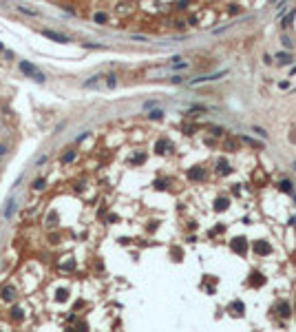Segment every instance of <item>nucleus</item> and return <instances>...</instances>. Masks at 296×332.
Here are the masks:
<instances>
[{
    "instance_id": "obj_5",
    "label": "nucleus",
    "mask_w": 296,
    "mask_h": 332,
    "mask_svg": "<svg viewBox=\"0 0 296 332\" xmlns=\"http://www.w3.org/2000/svg\"><path fill=\"white\" fill-rule=\"evenodd\" d=\"M16 208H18V201L11 197V199H9V204H7V208H5V217H7V219H11V217L16 215Z\"/></svg>"
},
{
    "instance_id": "obj_21",
    "label": "nucleus",
    "mask_w": 296,
    "mask_h": 332,
    "mask_svg": "<svg viewBox=\"0 0 296 332\" xmlns=\"http://www.w3.org/2000/svg\"><path fill=\"white\" fill-rule=\"evenodd\" d=\"M66 332H73V330H66Z\"/></svg>"
},
{
    "instance_id": "obj_7",
    "label": "nucleus",
    "mask_w": 296,
    "mask_h": 332,
    "mask_svg": "<svg viewBox=\"0 0 296 332\" xmlns=\"http://www.w3.org/2000/svg\"><path fill=\"white\" fill-rule=\"evenodd\" d=\"M254 250H256L259 255H267V252H270V246H267L265 241H254Z\"/></svg>"
},
{
    "instance_id": "obj_1",
    "label": "nucleus",
    "mask_w": 296,
    "mask_h": 332,
    "mask_svg": "<svg viewBox=\"0 0 296 332\" xmlns=\"http://www.w3.org/2000/svg\"><path fill=\"white\" fill-rule=\"evenodd\" d=\"M20 71H22V73H27L29 78H36L38 82H44V75L40 73V69H38V67H33V64H31V62H27V60H22V62H20Z\"/></svg>"
},
{
    "instance_id": "obj_17",
    "label": "nucleus",
    "mask_w": 296,
    "mask_h": 332,
    "mask_svg": "<svg viewBox=\"0 0 296 332\" xmlns=\"http://www.w3.org/2000/svg\"><path fill=\"white\" fill-rule=\"evenodd\" d=\"M44 186H46V184H44V182H42V180H40V182H33V188H38V191H42V188H44Z\"/></svg>"
},
{
    "instance_id": "obj_3",
    "label": "nucleus",
    "mask_w": 296,
    "mask_h": 332,
    "mask_svg": "<svg viewBox=\"0 0 296 332\" xmlns=\"http://www.w3.org/2000/svg\"><path fill=\"white\" fill-rule=\"evenodd\" d=\"M42 36L51 38V40H55V42H69V38H66V36H62V33H58V31H49V29H42Z\"/></svg>"
},
{
    "instance_id": "obj_20",
    "label": "nucleus",
    "mask_w": 296,
    "mask_h": 332,
    "mask_svg": "<svg viewBox=\"0 0 296 332\" xmlns=\"http://www.w3.org/2000/svg\"><path fill=\"white\" fill-rule=\"evenodd\" d=\"M5 153H7V146H5V144H0V155H5Z\"/></svg>"
},
{
    "instance_id": "obj_14",
    "label": "nucleus",
    "mask_w": 296,
    "mask_h": 332,
    "mask_svg": "<svg viewBox=\"0 0 296 332\" xmlns=\"http://www.w3.org/2000/svg\"><path fill=\"white\" fill-rule=\"evenodd\" d=\"M11 317H13V319H22L24 315H22V310H20V308H13V310H11Z\"/></svg>"
},
{
    "instance_id": "obj_2",
    "label": "nucleus",
    "mask_w": 296,
    "mask_h": 332,
    "mask_svg": "<svg viewBox=\"0 0 296 332\" xmlns=\"http://www.w3.org/2000/svg\"><path fill=\"white\" fill-rule=\"evenodd\" d=\"M16 297H18L16 286H5V288H2V292H0V299H2V301H7V303H11Z\"/></svg>"
},
{
    "instance_id": "obj_15",
    "label": "nucleus",
    "mask_w": 296,
    "mask_h": 332,
    "mask_svg": "<svg viewBox=\"0 0 296 332\" xmlns=\"http://www.w3.org/2000/svg\"><path fill=\"white\" fill-rule=\"evenodd\" d=\"M95 22H97V24H104V22H106V16H104V13H95Z\"/></svg>"
},
{
    "instance_id": "obj_19",
    "label": "nucleus",
    "mask_w": 296,
    "mask_h": 332,
    "mask_svg": "<svg viewBox=\"0 0 296 332\" xmlns=\"http://www.w3.org/2000/svg\"><path fill=\"white\" fill-rule=\"evenodd\" d=\"M150 117H153V120H157V117H161V111H155V113H150Z\"/></svg>"
},
{
    "instance_id": "obj_11",
    "label": "nucleus",
    "mask_w": 296,
    "mask_h": 332,
    "mask_svg": "<svg viewBox=\"0 0 296 332\" xmlns=\"http://www.w3.org/2000/svg\"><path fill=\"white\" fill-rule=\"evenodd\" d=\"M217 168H219L221 173H230V166L226 164V160H219V164H217Z\"/></svg>"
},
{
    "instance_id": "obj_10",
    "label": "nucleus",
    "mask_w": 296,
    "mask_h": 332,
    "mask_svg": "<svg viewBox=\"0 0 296 332\" xmlns=\"http://www.w3.org/2000/svg\"><path fill=\"white\" fill-rule=\"evenodd\" d=\"M66 297H69V290H66V288H60V290L55 292V299H58V301H66Z\"/></svg>"
},
{
    "instance_id": "obj_4",
    "label": "nucleus",
    "mask_w": 296,
    "mask_h": 332,
    "mask_svg": "<svg viewBox=\"0 0 296 332\" xmlns=\"http://www.w3.org/2000/svg\"><path fill=\"white\" fill-rule=\"evenodd\" d=\"M226 71L223 73H212V75H201V78H194L192 84H199V82H212V80H219V78H223Z\"/></svg>"
},
{
    "instance_id": "obj_6",
    "label": "nucleus",
    "mask_w": 296,
    "mask_h": 332,
    "mask_svg": "<svg viewBox=\"0 0 296 332\" xmlns=\"http://www.w3.org/2000/svg\"><path fill=\"white\" fill-rule=\"evenodd\" d=\"M232 248H234V252L245 255V248H248V246H245V239H243V237H239V239H234V241H232Z\"/></svg>"
},
{
    "instance_id": "obj_12",
    "label": "nucleus",
    "mask_w": 296,
    "mask_h": 332,
    "mask_svg": "<svg viewBox=\"0 0 296 332\" xmlns=\"http://www.w3.org/2000/svg\"><path fill=\"white\" fill-rule=\"evenodd\" d=\"M279 312H281V317H287V315H289V305H287V303H281V305H279Z\"/></svg>"
},
{
    "instance_id": "obj_9",
    "label": "nucleus",
    "mask_w": 296,
    "mask_h": 332,
    "mask_svg": "<svg viewBox=\"0 0 296 332\" xmlns=\"http://www.w3.org/2000/svg\"><path fill=\"white\" fill-rule=\"evenodd\" d=\"M228 204H230L228 199H217V201H214V208H217V211H226Z\"/></svg>"
},
{
    "instance_id": "obj_8",
    "label": "nucleus",
    "mask_w": 296,
    "mask_h": 332,
    "mask_svg": "<svg viewBox=\"0 0 296 332\" xmlns=\"http://www.w3.org/2000/svg\"><path fill=\"white\" fill-rule=\"evenodd\" d=\"M188 177H190V180H201V177H203V171L199 168V166H194V168H190V173H188Z\"/></svg>"
},
{
    "instance_id": "obj_16",
    "label": "nucleus",
    "mask_w": 296,
    "mask_h": 332,
    "mask_svg": "<svg viewBox=\"0 0 296 332\" xmlns=\"http://www.w3.org/2000/svg\"><path fill=\"white\" fill-rule=\"evenodd\" d=\"M166 144H168V142H164V140H161V142H159V144H157V148H155V151H157V153H164V151H166V148H168V146H166Z\"/></svg>"
},
{
    "instance_id": "obj_18",
    "label": "nucleus",
    "mask_w": 296,
    "mask_h": 332,
    "mask_svg": "<svg viewBox=\"0 0 296 332\" xmlns=\"http://www.w3.org/2000/svg\"><path fill=\"white\" fill-rule=\"evenodd\" d=\"M281 188H283V191H292V184H289V182H281Z\"/></svg>"
},
{
    "instance_id": "obj_13",
    "label": "nucleus",
    "mask_w": 296,
    "mask_h": 332,
    "mask_svg": "<svg viewBox=\"0 0 296 332\" xmlns=\"http://www.w3.org/2000/svg\"><path fill=\"white\" fill-rule=\"evenodd\" d=\"M73 160H75V153H73V151H71V153H64V155H62V162H66V164H69V162H73Z\"/></svg>"
}]
</instances>
